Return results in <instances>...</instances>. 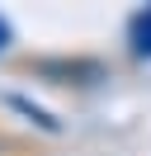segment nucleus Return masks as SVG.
Wrapping results in <instances>:
<instances>
[{
	"mask_svg": "<svg viewBox=\"0 0 151 156\" xmlns=\"http://www.w3.org/2000/svg\"><path fill=\"white\" fill-rule=\"evenodd\" d=\"M9 71L33 76V85H52V90H94L109 85L113 66L94 52H38V57H14Z\"/></svg>",
	"mask_w": 151,
	"mask_h": 156,
	"instance_id": "nucleus-1",
	"label": "nucleus"
},
{
	"mask_svg": "<svg viewBox=\"0 0 151 156\" xmlns=\"http://www.w3.org/2000/svg\"><path fill=\"white\" fill-rule=\"evenodd\" d=\"M123 43H128V52L137 62H151V5H142V10L128 14V24H123Z\"/></svg>",
	"mask_w": 151,
	"mask_h": 156,
	"instance_id": "nucleus-2",
	"label": "nucleus"
},
{
	"mask_svg": "<svg viewBox=\"0 0 151 156\" xmlns=\"http://www.w3.org/2000/svg\"><path fill=\"white\" fill-rule=\"evenodd\" d=\"M5 104L14 109V114H24L28 123L38 128V133H47V137H57V133H61V118H57L52 109H43V104H33V99H28V95H5Z\"/></svg>",
	"mask_w": 151,
	"mask_h": 156,
	"instance_id": "nucleus-3",
	"label": "nucleus"
},
{
	"mask_svg": "<svg viewBox=\"0 0 151 156\" xmlns=\"http://www.w3.org/2000/svg\"><path fill=\"white\" fill-rule=\"evenodd\" d=\"M9 43H14V29H9V19H5V14H0V57H5V52H9Z\"/></svg>",
	"mask_w": 151,
	"mask_h": 156,
	"instance_id": "nucleus-4",
	"label": "nucleus"
},
{
	"mask_svg": "<svg viewBox=\"0 0 151 156\" xmlns=\"http://www.w3.org/2000/svg\"><path fill=\"white\" fill-rule=\"evenodd\" d=\"M0 147H9V142H5V137H0Z\"/></svg>",
	"mask_w": 151,
	"mask_h": 156,
	"instance_id": "nucleus-5",
	"label": "nucleus"
}]
</instances>
